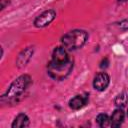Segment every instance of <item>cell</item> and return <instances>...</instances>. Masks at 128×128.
<instances>
[{
  "label": "cell",
  "mask_w": 128,
  "mask_h": 128,
  "mask_svg": "<svg viewBox=\"0 0 128 128\" xmlns=\"http://www.w3.org/2000/svg\"><path fill=\"white\" fill-rule=\"evenodd\" d=\"M88 34L83 30H72L66 33L62 38V43L68 50H76L81 48L87 41Z\"/></svg>",
  "instance_id": "1"
},
{
  "label": "cell",
  "mask_w": 128,
  "mask_h": 128,
  "mask_svg": "<svg viewBox=\"0 0 128 128\" xmlns=\"http://www.w3.org/2000/svg\"><path fill=\"white\" fill-rule=\"evenodd\" d=\"M30 83V77L28 75H22L18 77L9 87L6 94L3 96L2 99H7L8 101H13L17 97H19L28 87Z\"/></svg>",
  "instance_id": "2"
},
{
  "label": "cell",
  "mask_w": 128,
  "mask_h": 128,
  "mask_svg": "<svg viewBox=\"0 0 128 128\" xmlns=\"http://www.w3.org/2000/svg\"><path fill=\"white\" fill-rule=\"evenodd\" d=\"M72 68H73L72 60H70L66 64H59V65L52 64L50 62L48 64V74L50 75L51 78L60 81V80H63L64 78H66L69 75Z\"/></svg>",
  "instance_id": "3"
},
{
  "label": "cell",
  "mask_w": 128,
  "mask_h": 128,
  "mask_svg": "<svg viewBox=\"0 0 128 128\" xmlns=\"http://www.w3.org/2000/svg\"><path fill=\"white\" fill-rule=\"evenodd\" d=\"M56 17V12L54 10H47L40 14L34 21V25L38 28H43L49 25Z\"/></svg>",
  "instance_id": "4"
},
{
  "label": "cell",
  "mask_w": 128,
  "mask_h": 128,
  "mask_svg": "<svg viewBox=\"0 0 128 128\" xmlns=\"http://www.w3.org/2000/svg\"><path fill=\"white\" fill-rule=\"evenodd\" d=\"M70 61L68 54L66 52V50L63 47H57L54 49L53 54H52V60L50 61L52 64H66Z\"/></svg>",
  "instance_id": "5"
},
{
  "label": "cell",
  "mask_w": 128,
  "mask_h": 128,
  "mask_svg": "<svg viewBox=\"0 0 128 128\" xmlns=\"http://www.w3.org/2000/svg\"><path fill=\"white\" fill-rule=\"evenodd\" d=\"M109 83H110V78L108 74L105 72H101V73H98L94 78L93 86L98 91H104L108 87Z\"/></svg>",
  "instance_id": "6"
},
{
  "label": "cell",
  "mask_w": 128,
  "mask_h": 128,
  "mask_svg": "<svg viewBox=\"0 0 128 128\" xmlns=\"http://www.w3.org/2000/svg\"><path fill=\"white\" fill-rule=\"evenodd\" d=\"M87 101H88L87 95H77L69 101V106L71 109L78 110V109L82 108L83 106H85Z\"/></svg>",
  "instance_id": "7"
},
{
  "label": "cell",
  "mask_w": 128,
  "mask_h": 128,
  "mask_svg": "<svg viewBox=\"0 0 128 128\" xmlns=\"http://www.w3.org/2000/svg\"><path fill=\"white\" fill-rule=\"evenodd\" d=\"M124 121V112L121 109H116L111 117V126L119 127Z\"/></svg>",
  "instance_id": "8"
},
{
  "label": "cell",
  "mask_w": 128,
  "mask_h": 128,
  "mask_svg": "<svg viewBox=\"0 0 128 128\" xmlns=\"http://www.w3.org/2000/svg\"><path fill=\"white\" fill-rule=\"evenodd\" d=\"M29 126V118L25 114H19L12 123L13 128H24Z\"/></svg>",
  "instance_id": "9"
},
{
  "label": "cell",
  "mask_w": 128,
  "mask_h": 128,
  "mask_svg": "<svg viewBox=\"0 0 128 128\" xmlns=\"http://www.w3.org/2000/svg\"><path fill=\"white\" fill-rule=\"evenodd\" d=\"M32 53H33V50H31V49H26L25 51H23V52H22V54H20V55H19V58H18V61H17L18 66H19V67H21V66H23V65H26L27 61L25 60V58L30 59V57H31Z\"/></svg>",
  "instance_id": "10"
},
{
  "label": "cell",
  "mask_w": 128,
  "mask_h": 128,
  "mask_svg": "<svg viewBox=\"0 0 128 128\" xmlns=\"http://www.w3.org/2000/svg\"><path fill=\"white\" fill-rule=\"evenodd\" d=\"M127 103H128V96H127V94H126L125 92L119 94V95L116 97V99H115V104H116V106L119 107V108L125 107Z\"/></svg>",
  "instance_id": "11"
},
{
  "label": "cell",
  "mask_w": 128,
  "mask_h": 128,
  "mask_svg": "<svg viewBox=\"0 0 128 128\" xmlns=\"http://www.w3.org/2000/svg\"><path fill=\"white\" fill-rule=\"evenodd\" d=\"M96 121L99 124V126H101V127H107V126L111 125V119H109L107 114L98 115L97 118H96Z\"/></svg>",
  "instance_id": "12"
},
{
  "label": "cell",
  "mask_w": 128,
  "mask_h": 128,
  "mask_svg": "<svg viewBox=\"0 0 128 128\" xmlns=\"http://www.w3.org/2000/svg\"><path fill=\"white\" fill-rule=\"evenodd\" d=\"M118 1H121V2H125V1H127V0H118Z\"/></svg>",
  "instance_id": "13"
},
{
  "label": "cell",
  "mask_w": 128,
  "mask_h": 128,
  "mask_svg": "<svg viewBox=\"0 0 128 128\" xmlns=\"http://www.w3.org/2000/svg\"><path fill=\"white\" fill-rule=\"evenodd\" d=\"M127 114H128V113H127Z\"/></svg>",
  "instance_id": "14"
}]
</instances>
